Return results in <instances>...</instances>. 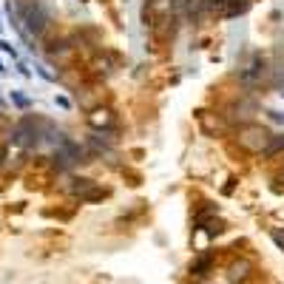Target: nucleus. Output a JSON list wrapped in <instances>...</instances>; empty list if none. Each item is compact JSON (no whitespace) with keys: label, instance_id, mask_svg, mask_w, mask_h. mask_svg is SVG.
Instances as JSON below:
<instances>
[{"label":"nucleus","instance_id":"obj_15","mask_svg":"<svg viewBox=\"0 0 284 284\" xmlns=\"http://www.w3.org/2000/svg\"><path fill=\"white\" fill-rule=\"evenodd\" d=\"M3 71H6V68H3V63H0V74H3Z\"/></svg>","mask_w":284,"mask_h":284},{"label":"nucleus","instance_id":"obj_13","mask_svg":"<svg viewBox=\"0 0 284 284\" xmlns=\"http://www.w3.org/2000/svg\"><path fill=\"white\" fill-rule=\"evenodd\" d=\"M57 105H60V108H68V105H71V103H68L66 97H57Z\"/></svg>","mask_w":284,"mask_h":284},{"label":"nucleus","instance_id":"obj_10","mask_svg":"<svg viewBox=\"0 0 284 284\" xmlns=\"http://www.w3.org/2000/svg\"><path fill=\"white\" fill-rule=\"evenodd\" d=\"M270 239L276 241V247L284 253V228H273V230H270Z\"/></svg>","mask_w":284,"mask_h":284},{"label":"nucleus","instance_id":"obj_16","mask_svg":"<svg viewBox=\"0 0 284 284\" xmlns=\"http://www.w3.org/2000/svg\"><path fill=\"white\" fill-rule=\"evenodd\" d=\"M0 29H3V23H0Z\"/></svg>","mask_w":284,"mask_h":284},{"label":"nucleus","instance_id":"obj_7","mask_svg":"<svg viewBox=\"0 0 284 284\" xmlns=\"http://www.w3.org/2000/svg\"><path fill=\"white\" fill-rule=\"evenodd\" d=\"M71 182H74V185H68L66 193H71V196H80V202H83V196H86V193L94 191V182H91V179H71Z\"/></svg>","mask_w":284,"mask_h":284},{"label":"nucleus","instance_id":"obj_8","mask_svg":"<svg viewBox=\"0 0 284 284\" xmlns=\"http://www.w3.org/2000/svg\"><path fill=\"white\" fill-rule=\"evenodd\" d=\"M278 154H284V134H273L270 145H267V151H265L267 159H273V156H278Z\"/></svg>","mask_w":284,"mask_h":284},{"label":"nucleus","instance_id":"obj_2","mask_svg":"<svg viewBox=\"0 0 284 284\" xmlns=\"http://www.w3.org/2000/svg\"><path fill=\"white\" fill-rule=\"evenodd\" d=\"M14 9H17L20 23L26 26V31H31L34 37L49 29V12H46V6L40 0H17Z\"/></svg>","mask_w":284,"mask_h":284},{"label":"nucleus","instance_id":"obj_14","mask_svg":"<svg viewBox=\"0 0 284 284\" xmlns=\"http://www.w3.org/2000/svg\"><path fill=\"white\" fill-rule=\"evenodd\" d=\"M273 119H278V123H284V114H278V111H267Z\"/></svg>","mask_w":284,"mask_h":284},{"label":"nucleus","instance_id":"obj_6","mask_svg":"<svg viewBox=\"0 0 284 284\" xmlns=\"http://www.w3.org/2000/svg\"><path fill=\"white\" fill-rule=\"evenodd\" d=\"M88 125L97 131H111L114 125H117V117H114L111 108H94L91 114H88Z\"/></svg>","mask_w":284,"mask_h":284},{"label":"nucleus","instance_id":"obj_12","mask_svg":"<svg viewBox=\"0 0 284 284\" xmlns=\"http://www.w3.org/2000/svg\"><path fill=\"white\" fill-rule=\"evenodd\" d=\"M0 49L6 51V54H12V57H17V51H14V46H12V43H6V40H0Z\"/></svg>","mask_w":284,"mask_h":284},{"label":"nucleus","instance_id":"obj_5","mask_svg":"<svg viewBox=\"0 0 284 284\" xmlns=\"http://www.w3.org/2000/svg\"><path fill=\"white\" fill-rule=\"evenodd\" d=\"M228 117L233 119V123H253V117H256V111H259V105L253 103V99H247V97H241V99H236V103H230L228 105Z\"/></svg>","mask_w":284,"mask_h":284},{"label":"nucleus","instance_id":"obj_11","mask_svg":"<svg viewBox=\"0 0 284 284\" xmlns=\"http://www.w3.org/2000/svg\"><path fill=\"white\" fill-rule=\"evenodd\" d=\"M12 103L20 105V108H29V99H26L23 94H17V91H12Z\"/></svg>","mask_w":284,"mask_h":284},{"label":"nucleus","instance_id":"obj_9","mask_svg":"<svg viewBox=\"0 0 284 284\" xmlns=\"http://www.w3.org/2000/svg\"><path fill=\"white\" fill-rule=\"evenodd\" d=\"M210 265H213V261H210V256H199V259L191 265V276H199V278H202V276H208Z\"/></svg>","mask_w":284,"mask_h":284},{"label":"nucleus","instance_id":"obj_1","mask_svg":"<svg viewBox=\"0 0 284 284\" xmlns=\"http://www.w3.org/2000/svg\"><path fill=\"white\" fill-rule=\"evenodd\" d=\"M273 139V131L261 123H245L236 128V142H239V148L247 151V154H265L267 145Z\"/></svg>","mask_w":284,"mask_h":284},{"label":"nucleus","instance_id":"obj_4","mask_svg":"<svg viewBox=\"0 0 284 284\" xmlns=\"http://www.w3.org/2000/svg\"><path fill=\"white\" fill-rule=\"evenodd\" d=\"M250 276H253V261L250 259H233L228 265V270H225V278H228V284H247L250 281Z\"/></svg>","mask_w":284,"mask_h":284},{"label":"nucleus","instance_id":"obj_3","mask_svg":"<svg viewBox=\"0 0 284 284\" xmlns=\"http://www.w3.org/2000/svg\"><path fill=\"white\" fill-rule=\"evenodd\" d=\"M12 142H14V145H23V148H37L40 142H43V119L26 117L23 123L14 128Z\"/></svg>","mask_w":284,"mask_h":284}]
</instances>
